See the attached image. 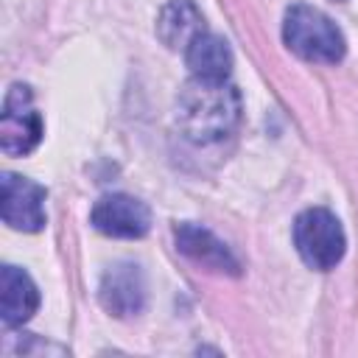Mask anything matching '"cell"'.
I'll return each instance as SVG.
<instances>
[{
    "label": "cell",
    "instance_id": "obj_9",
    "mask_svg": "<svg viewBox=\"0 0 358 358\" xmlns=\"http://www.w3.org/2000/svg\"><path fill=\"white\" fill-rule=\"evenodd\" d=\"M39 308V288L34 280L17 268V266H3L0 271V319L6 327H20L25 324Z\"/></svg>",
    "mask_w": 358,
    "mask_h": 358
},
{
    "label": "cell",
    "instance_id": "obj_3",
    "mask_svg": "<svg viewBox=\"0 0 358 358\" xmlns=\"http://www.w3.org/2000/svg\"><path fill=\"white\" fill-rule=\"evenodd\" d=\"M294 246L305 266L316 271H330L341 263L347 238L338 218L324 207L302 210L294 221Z\"/></svg>",
    "mask_w": 358,
    "mask_h": 358
},
{
    "label": "cell",
    "instance_id": "obj_4",
    "mask_svg": "<svg viewBox=\"0 0 358 358\" xmlns=\"http://www.w3.org/2000/svg\"><path fill=\"white\" fill-rule=\"evenodd\" d=\"M42 115L34 109V95L25 84H11L0 112V151L6 157H25L42 140Z\"/></svg>",
    "mask_w": 358,
    "mask_h": 358
},
{
    "label": "cell",
    "instance_id": "obj_6",
    "mask_svg": "<svg viewBox=\"0 0 358 358\" xmlns=\"http://www.w3.org/2000/svg\"><path fill=\"white\" fill-rule=\"evenodd\" d=\"M90 221L109 238H143L151 229V210L134 196L109 193L95 201Z\"/></svg>",
    "mask_w": 358,
    "mask_h": 358
},
{
    "label": "cell",
    "instance_id": "obj_1",
    "mask_svg": "<svg viewBox=\"0 0 358 358\" xmlns=\"http://www.w3.org/2000/svg\"><path fill=\"white\" fill-rule=\"evenodd\" d=\"M243 115L241 92L229 81L196 78L179 90L176 98V126L196 145H213L227 140Z\"/></svg>",
    "mask_w": 358,
    "mask_h": 358
},
{
    "label": "cell",
    "instance_id": "obj_11",
    "mask_svg": "<svg viewBox=\"0 0 358 358\" xmlns=\"http://www.w3.org/2000/svg\"><path fill=\"white\" fill-rule=\"evenodd\" d=\"M185 62L190 67V76H196V78L229 81V73H232V50H229V45L218 34H210V31L199 34L187 45Z\"/></svg>",
    "mask_w": 358,
    "mask_h": 358
},
{
    "label": "cell",
    "instance_id": "obj_12",
    "mask_svg": "<svg viewBox=\"0 0 358 358\" xmlns=\"http://www.w3.org/2000/svg\"><path fill=\"white\" fill-rule=\"evenodd\" d=\"M338 3H341V0H338Z\"/></svg>",
    "mask_w": 358,
    "mask_h": 358
},
{
    "label": "cell",
    "instance_id": "obj_2",
    "mask_svg": "<svg viewBox=\"0 0 358 358\" xmlns=\"http://www.w3.org/2000/svg\"><path fill=\"white\" fill-rule=\"evenodd\" d=\"M282 39L305 62L338 64L347 53V42H344V34L338 31V25L324 11H319L308 3H294L285 11Z\"/></svg>",
    "mask_w": 358,
    "mask_h": 358
},
{
    "label": "cell",
    "instance_id": "obj_10",
    "mask_svg": "<svg viewBox=\"0 0 358 358\" xmlns=\"http://www.w3.org/2000/svg\"><path fill=\"white\" fill-rule=\"evenodd\" d=\"M204 31V17L193 0H168L157 17V36L171 50H187V45Z\"/></svg>",
    "mask_w": 358,
    "mask_h": 358
},
{
    "label": "cell",
    "instance_id": "obj_7",
    "mask_svg": "<svg viewBox=\"0 0 358 358\" xmlns=\"http://www.w3.org/2000/svg\"><path fill=\"white\" fill-rule=\"evenodd\" d=\"M98 299L117 319L137 316L145 308V277H143V268L137 263H115V266H109L103 271V277H101Z\"/></svg>",
    "mask_w": 358,
    "mask_h": 358
},
{
    "label": "cell",
    "instance_id": "obj_5",
    "mask_svg": "<svg viewBox=\"0 0 358 358\" xmlns=\"http://www.w3.org/2000/svg\"><path fill=\"white\" fill-rule=\"evenodd\" d=\"M45 187L28 176L6 171L0 179V215L11 229L39 232L48 221L45 215Z\"/></svg>",
    "mask_w": 358,
    "mask_h": 358
},
{
    "label": "cell",
    "instance_id": "obj_8",
    "mask_svg": "<svg viewBox=\"0 0 358 358\" xmlns=\"http://www.w3.org/2000/svg\"><path fill=\"white\" fill-rule=\"evenodd\" d=\"M173 241H176V249L185 257H190L193 263H199L204 268H213V271H221V274H232V277L241 274L238 257L207 227H199V224H190V221L176 224L173 227Z\"/></svg>",
    "mask_w": 358,
    "mask_h": 358
}]
</instances>
